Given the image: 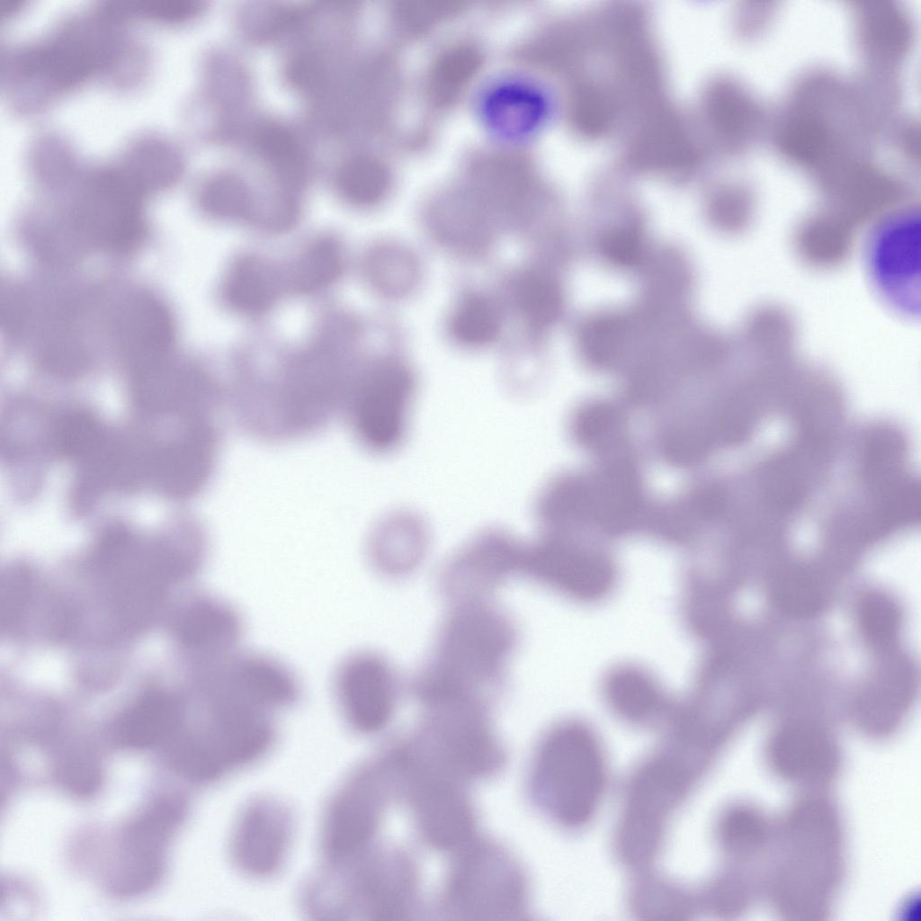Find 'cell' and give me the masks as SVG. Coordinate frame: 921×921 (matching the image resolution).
<instances>
[{
	"mask_svg": "<svg viewBox=\"0 0 921 921\" xmlns=\"http://www.w3.org/2000/svg\"><path fill=\"white\" fill-rule=\"evenodd\" d=\"M515 642L514 625L501 610L480 600L460 602L415 679L416 696L426 708L486 704L502 685Z\"/></svg>",
	"mask_w": 921,
	"mask_h": 921,
	"instance_id": "obj_1",
	"label": "cell"
},
{
	"mask_svg": "<svg viewBox=\"0 0 921 921\" xmlns=\"http://www.w3.org/2000/svg\"><path fill=\"white\" fill-rule=\"evenodd\" d=\"M537 799L548 815L568 829L587 827L598 814L609 782L607 757L597 735L579 722L552 729L533 766Z\"/></svg>",
	"mask_w": 921,
	"mask_h": 921,
	"instance_id": "obj_2",
	"label": "cell"
},
{
	"mask_svg": "<svg viewBox=\"0 0 921 921\" xmlns=\"http://www.w3.org/2000/svg\"><path fill=\"white\" fill-rule=\"evenodd\" d=\"M415 389L412 371L395 360L371 363L353 377L342 415L363 448L389 453L401 445Z\"/></svg>",
	"mask_w": 921,
	"mask_h": 921,
	"instance_id": "obj_3",
	"label": "cell"
},
{
	"mask_svg": "<svg viewBox=\"0 0 921 921\" xmlns=\"http://www.w3.org/2000/svg\"><path fill=\"white\" fill-rule=\"evenodd\" d=\"M121 172H103L91 179L71 212L76 230L95 247L125 252L145 233L143 184Z\"/></svg>",
	"mask_w": 921,
	"mask_h": 921,
	"instance_id": "obj_4",
	"label": "cell"
},
{
	"mask_svg": "<svg viewBox=\"0 0 921 921\" xmlns=\"http://www.w3.org/2000/svg\"><path fill=\"white\" fill-rule=\"evenodd\" d=\"M182 814L174 796H162L143 808L123 828L117 845L112 886L121 895L142 892L159 879L165 851Z\"/></svg>",
	"mask_w": 921,
	"mask_h": 921,
	"instance_id": "obj_5",
	"label": "cell"
},
{
	"mask_svg": "<svg viewBox=\"0 0 921 921\" xmlns=\"http://www.w3.org/2000/svg\"><path fill=\"white\" fill-rule=\"evenodd\" d=\"M332 689L344 720L363 734L379 732L389 724L398 698L393 666L382 655L370 650L352 653L340 661Z\"/></svg>",
	"mask_w": 921,
	"mask_h": 921,
	"instance_id": "obj_6",
	"label": "cell"
},
{
	"mask_svg": "<svg viewBox=\"0 0 921 921\" xmlns=\"http://www.w3.org/2000/svg\"><path fill=\"white\" fill-rule=\"evenodd\" d=\"M448 899L459 913L479 916L512 914L523 902V881L507 858L494 849L470 848L456 863Z\"/></svg>",
	"mask_w": 921,
	"mask_h": 921,
	"instance_id": "obj_7",
	"label": "cell"
},
{
	"mask_svg": "<svg viewBox=\"0 0 921 921\" xmlns=\"http://www.w3.org/2000/svg\"><path fill=\"white\" fill-rule=\"evenodd\" d=\"M484 706L460 703L428 708L424 733L439 752V769L449 774L476 776L496 767L500 749L488 728Z\"/></svg>",
	"mask_w": 921,
	"mask_h": 921,
	"instance_id": "obj_8",
	"label": "cell"
},
{
	"mask_svg": "<svg viewBox=\"0 0 921 921\" xmlns=\"http://www.w3.org/2000/svg\"><path fill=\"white\" fill-rule=\"evenodd\" d=\"M523 549L504 531L480 533L448 564L443 578L445 593L460 602L479 600L504 579L521 572Z\"/></svg>",
	"mask_w": 921,
	"mask_h": 921,
	"instance_id": "obj_9",
	"label": "cell"
},
{
	"mask_svg": "<svg viewBox=\"0 0 921 921\" xmlns=\"http://www.w3.org/2000/svg\"><path fill=\"white\" fill-rule=\"evenodd\" d=\"M415 765V764H414ZM411 801L425 839L442 850L458 849L469 838L474 818L464 792L450 774L417 765Z\"/></svg>",
	"mask_w": 921,
	"mask_h": 921,
	"instance_id": "obj_10",
	"label": "cell"
},
{
	"mask_svg": "<svg viewBox=\"0 0 921 921\" xmlns=\"http://www.w3.org/2000/svg\"><path fill=\"white\" fill-rule=\"evenodd\" d=\"M112 320L114 350L129 377L165 359L173 326L169 313L156 298L134 293L121 302Z\"/></svg>",
	"mask_w": 921,
	"mask_h": 921,
	"instance_id": "obj_11",
	"label": "cell"
},
{
	"mask_svg": "<svg viewBox=\"0 0 921 921\" xmlns=\"http://www.w3.org/2000/svg\"><path fill=\"white\" fill-rule=\"evenodd\" d=\"M244 629L239 611L226 599L213 595L192 599L175 621L179 641L203 666L237 651Z\"/></svg>",
	"mask_w": 921,
	"mask_h": 921,
	"instance_id": "obj_12",
	"label": "cell"
},
{
	"mask_svg": "<svg viewBox=\"0 0 921 921\" xmlns=\"http://www.w3.org/2000/svg\"><path fill=\"white\" fill-rule=\"evenodd\" d=\"M213 667L229 685L273 711L293 706L301 697L296 675L270 655L237 650Z\"/></svg>",
	"mask_w": 921,
	"mask_h": 921,
	"instance_id": "obj_13",
	"label": "cell"
},
{
	"mask_svg": "<svg viewBox=\"0 0 921 921\" xmlns=\"http://www.w3.org/2000/svg\"><path fill=\"white\" fill-rule=\"evenodd\" d=\"M876 237L872 270L882 291L900 304L910 299L920 272V223L911 212L890 220Z\"/></svg>",
	"mask_w": 921,
	"mask_h": 921,
	"instance_id": "obj_14",
	"label": "cell"
},
{
	"mask_svg": "<svg viewBox=\"0 0 921 921\" xmlns=\"http://www.w3.org/2000/svg\"><path fill=\"white\" fill-rule=\"evenodd\" d=\"M373 776L364 774L334 801L326 821L325 844L331 857L352 856L373 836L379 815Z\"/></svg>",
	"mask_w": 921,
	"mask_h": 921,
	"instance_id": "obj_15",
	"label": "cell"
},
{
	"mask_svg": "<svg viewBox=\"0 0 921 921\" xmlns=\"http://www.w3.org/2000/svg\"><path fill=\"white\" fill-rule=\"evenodd\" d=\"M182 721L178 700L161 691H150L119 717L114 735L123 747L146 749L174 737Z\"/></svg>",
	"mask_w": 921,
	"mask_h": 921,
	"instance_id": "obj_16",
	"label": "cell"
},
{
	"mask_svg": "<svg viewBox=\"0 0 921 921\" xmlns=\"http://www.w3.org/2000/svg\"><path fill=\"white\" fill-rule=\"evenodd\" d=\"M287 819L274 806L252 807L245 815L235 840L236 856L246 871L272 872L279 863L288 836Z\"/></svg>",
	"mask_w": 921,
	"mask_h": 921,
	"instance_id": "obj_17",
	"label": "cell"
},
{
	"mask_svg": "<svg viewBox=\"0 0 921 921\" xmlns=\"http://www.w3.org/2000/svg\"><path fill=\"white\" fill-rule=\"evenodd\" d=\"M628 901L631 913L641 919H688L698 912L694 891L650 872L638 874Z\"/></svg>",
	"mask_w": 921,
	"mask_h": 921,
	"instance_id": "obj_18",
	"label": "cell"
},
{
	"mask_svg": "<svg viewBox=\"0 0 921 921\" xmlns=\"http://www.w3.org/2000/svg\"><path fill=\"white\" fill-rule=\"evenodd\" d=\"M281 286L280 275L271 264L249 256L233 264L223 291L227 303L234 309L257 314L273 305Z\"/></svg>",
	"mask_w": 921,
	"mask_h": 921,
	"instance_id": "obj_19",
	"label": "cell"
},
{
	"mask_svg": "<svg viewBox=\"0 0 921 921\" xmlns=\"http://www.w3.org/2000/svg\"><path fill=\"white\" fill-rule=\"evenodd\" d=\"M343 258L339 242L325 236L313 241L300 255L291 270L289 283L299 292L321 290L341 274Z\"/></svg>",
	"mask_w": 921,
	"mask_h": 921,
	"instance_id": "obj_20",
	"label": "cell"
},
{
	"mask_svg": "<svg viewBox=\"0 0 921 921\" xmlns=\"http://www.w3.org/2000/svg\"><path fill=\"white\" fill-rule=\"evenodd\" d=\"M501 328V316L495 303L480 294L463 298L451 319V331L459 342L483 345L492 342Z\"/></svg>",
	"mask_w": 921,
	"mask_h": 921,
	"instance_id": "obj_21",
	"label": "cell"
},
{
	"mask_svg": "<svg viewBox=\"0 0 921 921\" xmlns=\"http://www.w3.org/2000/svg\"><path fill=\"white\" fill-rule=\"evenodd\" d=\"M514 300L523 317L535 326H544L557 317L560 296L557 284L544 273L526 272L515 282Z\"/></svg>",
	"mask_w": 921,
	"mask_h": 921,
	"instance_id": "obj_22",
	"label": "cell"
},
{
	"mask_svg": "<svg viewBox=\"0 0 921 921\" xmlns=\"http://www.w3.org/2000/svg\"><path fill=\"white\" fill-rule=\"evenodd\" d=\"M53 771L58 782L77 795H90L102 778L98 756L85 746H68L55 752Z\"/></svg>",
	"mask_w": 921,
	"mask_h": 921,
	"instance_id": "obj_23",
	"label": "cell"
},
{
	"mask_svg": "<svg viewBox=\"0 0 921 921\" xmlns=\"http://www.w3.org/2000/svg\"><path fill=\"white\" fill-rule=\"evenodd\" d=\"M612 687L613 708L624 719L635 723L653 721L661 711V698L656 686L646 677L635 674L620 677Z\"/></svg>",
	"mask_w": 921,
	"mask_h": 921,
	"instance_id": "obj_24",
	"label": "cell"
},
{
	"mask_svg": "<svg viewBox=\"0 0 921 921\" xmlns=\"http://www.w3.org/2000/svg\"><path fill=\"white\" fill-rule=\"evenodd\" d=\"M203 210L219 219H242L252 213V197L237 176L223 174L211 179L201 195Z\"/></svg>",
	"mask_w": 921,
	"mask_h": 921,
	"instance_id": "obj_25",
	"label": "cell"
},
{
	"mask_svg": "<svg viewBox=\"0 0 921 921\" xmlns=\"http://www.w3.org/2000/svg\"><path fill=\"white\" fill-rule=\"evenodd\" d=\"M336 186L344 199L356 205H371L378 201L385 191V177L373 162L354 158L338 170Z\"/></svg>",
	"mask_w": 921,
	"mask_h": 921,
	"instance_id": "obj_26",
	"label": "cell"
},
{
	"mask_svg": "<svg viewBox=\"0 0 921 921\" xmlns=\"http://www.w3.org/2000/svg\"><path fill=\"white\" fill-rule=\"evenodd\" d=\"M620 425L621 416L616 408L607 403H593L578 412L574 433L585 446L603 449L614 442Z\"/></svg>",
	"mask_w": 921,
	"mask_h": 921,
	"instance_id": "obj_27",
	"label": "cell"
},
{
	"mask_svg": "<svg viewBox=\"0 0 921 921\" xmlns=\"http://www.w3.org/2000/svg\"><path fill=\"white\" fill-rule=\"evenodd\" d=\"M257 142L264 156L276 165L286 167L298 158L296 139L282 126H265L259 132Z\"/></svg>",
	"mask_w": 921,
	"mask_h": 921,
	"instance_id": "obj_28",
	"label": "cell"
},
{
	"mask_svg": "<svg viewBox=\"0 0 921 921\" xmlns=\"http://www.w3.org/2000/svg\"><path fill=\"white\" fill-rule=\"evenodd\" d=\"M862 622L872 639L886 641L897 626V614L892 605L879 598L866 601L862 608Z\"/></svg>",
	"mask_w": 921,
	"mask_h": 921,
	"instance_id": "obj_29",
	"label": "cell"
},
{
	"mask_svg": "<svg viewBox=\"0 0 921 921\" xmlns=\"http://www.w3.org/2000/svg\"><path fill=\"white\" fill-rule=\"evenodd\" d=\"M603 246L609 260L621 265L635 263L641 252L639 236L629 230H619L610 234Z\"/></svg>",
	"mask_w": 921,
	"mask_h": 921,
	"instance_id": "obj_30",
	"label": "cell"
},
{
	"mask_svg": "<svg viewBox=\"0 0 921 921\" xmlns=\"http://www.w3.org/2000/svg\"><path fill=\"white\" fill-rule=\"evenodd\" d=\"M856 440H857V436H856ZM855 445H856V441H855ZM855 445H854V446H855ZM854 450H855V447H854Z\"/></svg>",
	"mask_w": 921,
	"mask_h": 921,
	"instance_id": "obj_31",
	"label": "cell"
}]
</instances>
